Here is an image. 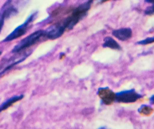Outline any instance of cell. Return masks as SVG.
I'll use <instances>...</instances> for the list:
<instances>
[{"label": "cell", "mask_w": 154, "mask_h": 129, "mask_svg": "<svg viewBox=\"0 0 154 129\" xmlns=\"http://www.w3.org/2000/svg\"><path fill=\"white\" fill-rule=\"evenodd\" d=\"M132 30L130 28H121L112 31V35L121 41H126L132 36Z\"/></svg>", "instance_id": "7"}, {"label": "cell", "mask_w": 154, "mask_h": 129, "mask_svg": "<svg viewBox=\"0 0 154 129\" xmlns=\"http://www.w3.org/2000/svg\"><path fill=\"white\" fill-rule=\"evenodd\" d=\"M91 1H92V0H90V2H91Z\"/></svg>", "instance_id": "17"}, {"label": "cell", "mask_w": 154, "mask_h": 129, "mask_svg": "<svg viewBox=\"0 0 154 129\" xmlns=\"http://www.w3.org/2000/svg\"><path fill=\"white\" fill-rule=\"evenodd\" d=\"M106 1H108V0H101V2H106Z\"/></svg>", "instance_id": "16"}, {"label": "cell", "mask_w": 154, "mask_h": 129, "mask_svg": "<svg viewBox=\"0 0 154 129\" xmlns=\"http://www.w3.org/2000/svg\"><path fill=\"white\" fill-rule=\"evenodd\" d=\"M145 13L146 15H153L154 14V4H152L151 6L147 8L145 11Z\"/></svg>", "instance_id": "12"}, {"label": "cell", "mask_w": 154, "mask_h": 129, "mask_svg": "<svg viewBox=\"0 0 154 129\" xmlns=\"http://www.w3.org/2000/svg\"><path fill=\"white\" fill-rule=\"evenodd\" d=\"M138 112L144 115H149L152 112V108L148 105H143L139 108Z\"/></svg>", "instance_id": "10"}, {"label": "cell", "mask_w": 154, "mask_h": 129, "mask_svg": "<svg viewBox=\"0 0 154 129\" xmlns=\"http://www.w3.org/2000/svg\"><path fill=\"white\" fill-rule=\"evenodd\" d=\"M141 97L142 96L134 90H123L116 94V101L119 103H133Z\"/></svg>", "instance_id": "3"}, {"label": "cell", "mask_w": 154, "mask_h": 129, "mask_svg": "<svg viewBox=\"0 0 154 129\" xmlns=\"http://www.w3.org/2000/svg\"><path fill=\"white\" fill-rule=\"evenodd\" d=\"M23 98V95H19V96H13L11 98H9V100H7L6 101H5L4 103H2V104L0 106V112H2V111H5L7 108H9V107L12 106V104L16 103L17 101H20L21 99Z\"/></svg>", "instance_id": "8"}, {"label": "cell", "mask_w": 154, "mask_h": 129, "mask_svg": "<svg viewBox=\"0 0 154 129\" xmlns=\"http://www.w3.org/2000/svg\"><path fill=\"white\" fill-rule=\"evenodd\" d=\"M103 46L113 49V50H120V46L118 44V42L109 36H107L104 39V43L103 44Z\"/></svg>", "instance_id": "9"}, {"label": "cell", "mask_w": 154, "mask_h": 129, "mask_svg": "<svg viewBox=\"0 0 154 129\" xmlns=\"http://www.w3.org/2000/svg\"><path fill=\"white\" fill-rule=\"evenodd\" d=\"M146 2H149V3H152L154 4V0H145Z\"/></svg>", "instance_id": "15"}, {"label": "cell", "mask_w": 154, "mask_h": 129, "mask_svg": "<svg viewBox=\"0 0 154 129\" xmlns=\"http://www.w3.org/2000/svg\"><path fill=\"white\" fill-rule=\"evenodd\" d=\"M43 36L44 30H38V31H35V32L32 33L29 36H27L26 38H25L24 39H23L21 42H19V44L16 45L13 48L12 53H18L19 52H21L22 50H24L25 49H27V48L30 47L31 46L35 44V42L40 39L42 36Z\"/></svg>", "instance_id": "2"}, {"label": "cell", "mask_w": 154, "mask_h": 129, "mask_svg": "<svg viewBox=\"0 0 154 129\" xmlns=\"http://www.w3.org/2000/svg\"><path fill=\"white\" fill-rule=\"evenodd\" d=\"M97 94L103 104H111L116 101V94L109 87H100L97 91Z\"/></svg>", "instance_id": "6"}, {"label": "cell", "mask_w": 154, "mask_h": 129, "mask_svg": "<svg viewBox=\"0 0 154 129\" xmlns=\"http://www.w3.org/2000/svg\"><path fill=\"white\" fill-rule=\"evenodd\" d=\"M34 16H35L34 14L32 15V16H30L27 19L26 21L24 23H23L22 25H20V26H19L18 27H16V28L15 29V30H13V31H12V32L11 33L9 36H8L7 37L4 39L3 40L4 42H9V41H12V40H13V39H17V38L20 37L21 36L24 35V34L26 33L29 25V23L32 22V19H33Z\"/></svg>", "instance_id": "4"}, {"label": "cell", "mask_w": 154, "mask_h": 129, "mask_svg": "<svg viewBox=\"0 0 154 129\" xmlns=\"http://www.w3.org/2000/svg\"><path fill=\"white\" fill-rule=\"evenodd\" d=\"M152 42H154V37H149L146 39H143V40L139 41L137 43L140 45H147L149 44V43H152Z\"/></svg>", "instance_id": "11"}, {"label": "cell", "mask_w": 154, "mask_h": 129, "mask_svg": "<svg viewBox=\"0 0 154 129\" xmlns=\"http://www.w3.org/2000/svg\"><path fill=\"white\" fill-rule=\"evenodd\" d=\"M90 2H88L79 5V7L74 9L72 14L68 16L64 21L62 22L66 30H72L79 23V20L84 17L90 8Z\"/></svg>", "instance_id": "1"}, {"label": "cell", "mask_w": 154, "mask_h": 129, "mask_svg": "<svg viewBox=\"0 0 154 129\" xmlns=\"http://www.w3.org/2000/svg\"><path fill=\"white\" fill-rule=\"evenodd\" d=\"M5 16H4L3 13H0V30L2 29V26L4 23V20H5Z\"/></svg>", "instance_id": "13"}, {"label": "cell", "mask_w": 154, "mask_h": 129, "mask_svg": "<svg viewBox=\"0 0 154 129\" xmlns=\"http://www.w3.org/2000/svg\"><path fill=\"white\" fill-rule=\"evenodd\" d=\"M149 101H150L151 104H154V95L150 97V99H149Z\"/></svg>", "instance_id": "14"}, {"label": "cell", "mask_w": 154, "mask_h": 129, "mask_svg": "<svg viewBox=\"0 0 154 129\" xmlns=\"http://www.w3.org/2000/svg\"><path fill=\"white\" fill-rule=\"evenodd\" d=\"M65 31L66 29L63 26V23H56L54 25L49 27L46 30H44V36L47 39H55L60 37Z\"/></svg>", "instance_id": "5"}]
</instances>
